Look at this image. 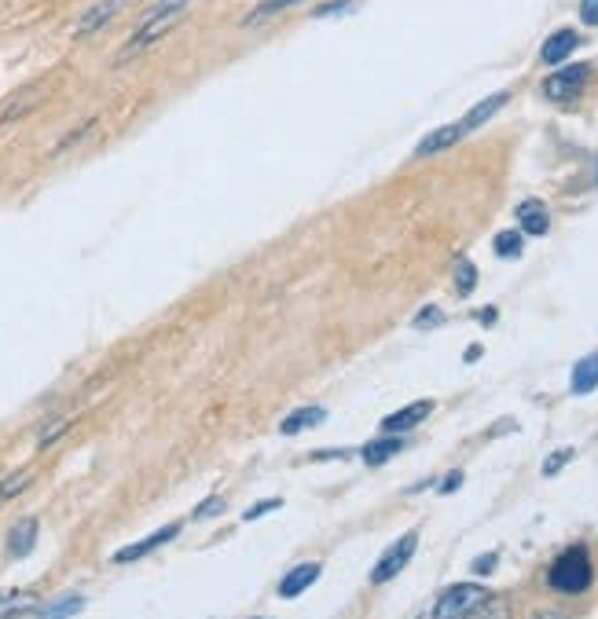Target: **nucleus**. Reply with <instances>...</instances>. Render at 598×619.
I'll list each match as a JSON object with an SVG mask.
<instances>
[{
  "label": "nucleus",
  "mask_w": 598,
  "mask_h": 619,
  "mask_svg": "<svg viewBox=\"0 0 598 619\" xmlns=\"http://www.w3.org/2000/svg\"><path fill=\"white\" fill-rule=\"evenodd\" d=\"M470 619H511V605L503 597H488Z\"/></svg>",
  "instance_id": "nucleus-22"
},
{
  "label": "nucleus",
  "mask_w": 598,
  "mask_h": 619,
  "mask_svg": "<svg viewBox=\"0 0 598 619\" xmlns=\"http://www.w3.org/2000/svg\"><path fill=\"white\" fill-rule=\"evenodd\" d=\"M466 136V129H463V122H455V125H445V129H437V132H429L419 147H415V154L419 158H426V154H437V150H448L452 143H459Z\"/></svg>",
  "instance_id": "nucleus-9"
},
{
  "label": "nucleus",
  "mask_w": 598,
  "mask_h": 619,
  "mask_svg": "<svg viewBox=\"0 0 598 619\" xmlns=\"http://www.w3.org/2000/svg\"><path fill=\"white\" fill-rule=\"evenodd\" d=\"M400 447H404L400 436H378V440H371V443L363 447V462H367V466H382V462H390L393 455H400Z\"/></svg>",
  "instance_id": "nucleus-14"
},
{
  "label": "nucleus",
  "mask_w": 598,
  "mask_h": 619,
  "mask_svg": "<svg viewBox=\"0 0 598 619\" xmlns=\"http://www.w3.org/2000/svg\"><path fill=\"white\" fill-rule=\"evenodd\" d=\"M518 223H521V232L525 235H547V228H551V216H547V205L543 202H521L518 205Z\"/></svg>",
  "instance_id": "nucleus-8"
},
{
  "label": "nucleus",
  "mask_w": 598,
  "mask_h": 619,
  "mask_svg": "<svg viewBox=\"0 0 598 619\" xmlns=\"http://www.w3.org/2000/svg\"><path fill=\"white\" fill-rule=\"evenodd\" d=\"M521 246H525L521 232H500V235H496V253H500V257H507V260H511V257H518V253H521Z\"/></svg>",
  "instance_id": "nucleus-23"
},
{
  "label": "nucleus",
  "mask_w": 598,
  "mask_h": 619,
  "mask_svg": "<svg viewBox=\"0 0 598 619\" xmlns=\"http://www.w3.org/2000/svg\"><path fill=\"white\" fill-rule=\"evenodd\" d=\"M30 480H33V473H30V469H23V473H15V477H8L5 484H0V502H8L12 495H19V491H23V487H26Z\"/></svg>",
  "instance_id": "nucleus-24"
},
{
  "label": "nucleus",
  "mask_w": 598,
  "mask_h": 619,
  "mask_svg": "<svg viewBox=\"0 0 598 619\" xmlns=\"http://www.w3.org/2000/svg\"><path fill=\"white\" fill-rule=\"evenodd\" d=\"M587 67L580 63V67H566V70H558L555 77H547V85H543V92H547V99H555V103H573L580 92H584V85H587Z\"/></svg>",
  "instance_id": "nucleus-4"
},
{
  "label": "nucleus",
  "mask_w": 598,
  "mask_h": 619,
  "mask_svg": "<svg viewBox=\"0 0 598 619\" xmlns=\"http://www.w3.org/2000/svg\"><path fill=\"white\" fill-rule=\"evenodd\" d=\"M415 546H419V532H408V535H400L386 553H382V560L371 569V583H390L393 576H400L404 569H408V560L415 557Z\"/></svg>",
  "instance_id": "nucleus-3"
},
{
  "label": "nucleus",
  "mask_w": 598,
  "mask_h": 619,
  "mask_svg": "<svg viewBox=\"0 0 598 619\" xmlns=\"http://www.w3.org/2000/svg\"><path fill=\"white\" fill-rule=\"evenodd\" d=\"M474 287H477V268L466 257H459L455 260V290L466 297V294H474Z\"/></svg>",
  "instance_id": "nucleus-20"
},
{
  "label": "nucleus",
  "mask_w": 598,
  "mask_h": 619,
  "mask_svg": "<svg viewBox=\"0 0 598 619\" xmlns=\"http://www.w3.org/2000/svg\"><path fill=\"white\" fill-rule=\"evenodd\" d=\"M576 44H580V41H576L573 30H558V33H551L547 41H543L539 59H543V63H562V59H569V55H573Z\"/></svg>",
  "instance_id": "nucleus-10"
},
{
  "label": "nucleus",
  "mask_w": 598,
  "mask_h": 619,
  "mask_svg": "<svg viewBox=\"0 0 598 619\" xmlns=\"http://www.w3.org/2000/svg\"><path fill=\"white\" fill-rule=\"evenodd\" d=\"M507 99H511V92H496V96H488V99H481V103H477V106L470 110V114L463 118V129H466V132L481 129V125H484L488 118H492V114H496V110H500V106H507Z\"/></svg>",
  "instance_id": "nucleus-12"
},
{
  "label": "nucleus",
  "mask_w": 598,
  "mask_h": 619,
  "mask_svg": "<svg viewBox=\"0 0 598 619\" xmlns=\"http://www.w3.org/2000/svg\"><path fill=\"white\" fill-rule=\"evenodd\" d=\"M177 532H180V524H166V528H158L154 535H147V539H140V542H133V546L118 550V553H115V560H118V565H129V560H140V557H147L151 550H158L161 542L177 539Z\"/></svg>",
  "instance_id": "nucleus-7"
},
{
  "label": "nucleus",
  "mask_w": 598,
  "mask_h": 619,
  "mask_svg": "<svg viewBox=\"0 0 598 619\" xmlns=\"http://www.w3.org/2000/svg\"><path fill=\"white\" fill-rule=\"evenodd\" d=\"M594 180H598V165H594Z\"/></svg>",
  "instance_id": "nucleus-36"
},
{
  "label": "nucleus",
  "mask_w": 598,
  "mask_h": 619,
  "mask_svg": "<svg viewBox=\"0 0 598 619\" xmlns=\"http://www.w3.org/2000/svg\"><path fill=\"white\" fill-rule=\"evenodd\" d=\"M67 425H70L67 418H60V422H51V425H48V429L41 432V440H37V447H41V451H44V447H48V443H56V440H60V436L67 432Z\"/></svg>",
  "instance_id": "nucleus-26"
},
{
  "label": "nucleus",
  "mask_w": 598,
  "mask_h": 619,
  "mask_svg": "<svg viewBox=\"0 0 598 619\" xmlns=\"http://www.w3.org/2000/svg\"><path fill=\"white\" fill-rule=\"evenodd\" d=\"M323 418V407H301V411H294V414H287L283 422H280V432L283 436H298L301 429H312V425H319Z\"/></svg>",
  "instance_id": "nucleus-16"
},
{
  "label": "nucleus",
  "mask_w": 598,
  "mask_h": 619,
  "mask_svg": "<svg viewBox=\"0 0 598 619\" xmlns=\"http://www.w3.org/2000/svg\"><path fill=\"white\" fill-rule=\"evenodd\" d=\"M580 19L587 26H598V0H580Z\"/></svg>",
  "instance_id": "nucleus-31"
},
{
  "label": "nucleus",
  "mask_w": 598,
  "mask_h": 619,
  "mask_svg": "<svg viewBox=\"0 0 598 619\" xmlns=\"http://www.w3.org/2000/svg\"><path fill=\"white\" fill-rule=\"evenodd\" d=\"M188 5H195V0H158L154 8H147V12H143V19H140V23H158V19L184 15V8H188Z\"/></svg>",
  "instance_id": "nucleus-19"
},
{
  "label": "nucleus",
  "mask_w": 598,
  "mask_h": 619,
  "mask_svg": "<svg viewBox=\"0 0 598 619\" xmlns=\"http://www.w3.org/2000/svg\"><path fill=\"white\" fill-rule=\"evenodd\" d=\"M345 12H356V0H335V5H327V8H319L316 15L323 19V15H345Z\"/></svg>",
  "instance_id": "nucleus-29"
},
{
  "label": "nucleus",
  "mask_w": 598,
  "mask_h": 619,
  "mask_svg": "<svg viewBox=\"0 0 598 619\" xmlns=\"http://www.w3.org/2000/svg\"><path fill=\"white\" fill-rule=\"evenodd\" d=\"M280 505H283V498H264V502L250 505V510H246V521H257L261 514H268V510H280Z\"/></svg>",
  "instance_id": "nucleus-28"
},
{
  "label": "nucleus",
  "mask_w": 598,
  "mask_h": 619,
  "mask_svg": "<svg viewBox=\"0 0 598 619\" xmlns=\"http://www.w3.org/2000/svg\"><path fill=\"white\" fill-rule=\"evenodd\" d=\"M41 96H44V88H41V85L23 88L19 96H12V99L5 103V110H0V122H12V118H19V114H26V110H30L33 103H41Z\"/></svg>",
  "instance_id": "nucleus-17"
},
{
  "label": "nucleus",
  "mask_w": 598,
  "mask_h": 619,
  "mask_svg": "<svg viewBox=\"0 0 598 619\" xmlns=\"http://www.w3.org/2000/svg\"><path fill=\"white\" fill-rule=\"evenodd\" d=\"M569 388L576 392V396H587V392H594V388H598V352L584 356V360L573 367V381H569Z\"/></svg>",
  "instance_id": "nucleus-11"
},
{
  "label": "nucleus",
  "mask_w": 598,
  "mask_h": 619,
  "mask_svg": "<svg viewBox=\"0 0 598 619\" xmlns=\"http://www.w3.org/2000/svg\"><path fill=\"white\" fill-rule=\"evenodd\" d=\"M429 411H433V404H429V400L408 404L404 411H397V414H390V418L382 422V432H386V436H400V432L415 429L419 422H426V418H429Z\"/></svg>",
  "instance_id": "nucleus-6"
},
{
  "label": "nucleus",
  "mask_w": 598,
  "mask_h": 619,
  "mask_svg": "<svg viewBox=\"0 0 598 619\" xmlns=\"http://www.w3.org/2000/svg\"><path fill=\"white\" fill-rule=\"evenodd\" d=\"M294 5H301V0H261V5L243 19V26H261V23H268L271 15H280V12L294 8Z\"/></svg>",
  "instance_id": "nucleus-18"
},
{
  "label": "nucleus",
  "mask_w": 598,
  "mask_h": 619,
  "mask_svg": "<svg viewBox=\"0 0 598 619\" xmlns=\"http://www.w3.org/2000/svg\"><path fill=\"white\" fill-rule=\"evenodd\" d=\"M221 510H225V495H213V498H206L195 510V521H209L213 514H221Z\"/></svg>",
  "instance_id": "nucleus-25"
},
{
  "label": "nucleus",
  "mask_w": 598,
  "mask_h": 619,
  "mask_svg": "<svg viewBox=\"0 0 598 619\" xmlns=\"http://www.w3.org/2000/svg\"><path fill=\"white\" fill-rule=\"evenodd\" d=\"M573 459V451H569V447H566V451H555L547 462H543V477H555L558 469H566V462Z\"/></svg>",
  "instance_id": "nucleus-27"
},
{
  "label": "nucleus",
  "mask_w": 598,
  "mask_h": 619,
  "mask_svg": "<svg viewBox=\"0 0 598 619\" xmlns=\"http://www.w3.org/2000/svg\"><path fill=\"white\" fill-rule=\"evenodd\" d=\"M319 579V565H298L290 576H283L280 583V597H298L301 590H308Z\"/></svg>",
  "instance_id": "nucleus-15"
},
{
  "label": "nucleus",
  "mask_w": 598,
  "mask_h": 619,
  "mask_svg": "<svg viewBox=\"0 0 598 619\" xmlns=\"http://www.w3.org/2000/svg\"><path fill=\"white\" fill-rule=\"evenodd\" d=\"M591 557H587V550L584 546H573V550H566L555 565H551V572H547V583L558 590V594H584L587 587H591Z\"/></svg>",
  "instance_id": "nucleus-1"
},
{
  "label": "nucleus",
  "mask_w": 598,
  "mask_h": 619,
  "mask_svg": "<svg viewBox=\"0 0 598 619\" xmlns=\"http://www.w3.org/2000/svg\"><path fill=\"white\" fill-rule=\"evenodd\" d=\"M492 565H496V553L477 557V560H474V572H492Z\"/></svg>",
  "instance_id": "nucleus-32"
},
{
  "label": "nucleus",
  "mask_w": 598,
  "mask_h": 619,
  "mask_svg": "<svg viewBox=\"0 0 598 619\" xmlns=\"http://www.w3.org/2000/svg\"><path fill=\"white\" fill-rule=\"evenodd\" d=\"M81 597L78 594H70V597H60L56 605H51L48 612H41V619H67V615H74V612H81Z\"/></svg>",
  "instance_id": "nucleus-21"
},
{
  "label": "nucleus",
  "mask_w": 598,
  "mask_h": 619,
  "mask_svg": "<svg viewBox=\"0 0 598 619\" xmlns=\"http://www.w3.org/2000/svg\"><path fill=\"white\" fill-rule=\"evenodd\" d=\"M33 542H37V521H33V517H23V521L8 532V553H12V557H26V553L33 550Z\"/></svg>",
  "instance_id": "nucleus-13"
},
{
  "label": "nucleus",
  "mask_w": 598,
  "mask_h": 619,
  "mask_svg": "<svg viewBox=\"0 0 598 619\" xmlns=\"http://www.w3.org/2000/svg\"><path fill=\"white\" fill-rule=\"evenodd\" d=\"M477 319H481V323H492V319H496V308H481Z\"/></svg>",
  "instance_id": "nucleus-34"
},
{
  "label": "nucleus",
  "mask_w": 598,
  "mask_h": 619,
  "mask_svg": "<svg viewBox=\"0 0 598 619\" xmlns=\"http://www.w3.org/2000/svg\"><path fill=\"white\" fill-rule=\"evenodd\" d=\"M459 484H463V473H452V477H448V480L441 484V495H452V491H455Z\"/></svg>",
  "instance_id": "nucleus-33"
},
{
  "label": "nucleus",
  "mask_w": 598,
  "mask_h": 619,
  "mask_svg": "<svg viewBox=\"0 0 598 619\" xmlns=\"http://www.w3.org/2000/svg\"><path fill=\"white\" fill-rule=\"evenodd\" d=\"M488 597L492 594H488V587H481V583H455L437 597L433 619H470Z\"/></svg>",
  "instance_id": "nucleus-2"
},
{
  "label": "nucleus",
  "mask_w": 598,
  "mask_h": 619,
  "mask_svg": "<svg viewBox=\"0 0 598 619\" xmlns=\"http://www.w3.org/2000/svg\"><path fill=\"white\" fill-rule=\"evenodd\" d=\"M437 323H445L441 308H422V315L415 319V326H419V330H422V326H437Z\"/></svg>",
  "instance_id": "nucleus-30"
},
{
  "label": "nucleus",
  "mask_w": 598,
  "mask_h": 619,
  "mask_svg": "<svg viewBox=\"0 0 598 619\" xmlns=\"http://www.w3.org/2000/svg\"><path fill=\"white\" fill-rule=\"evenodd\" d=\"M536 619H566V615H558V612H543V615H536Z\"/></svg>",
  "instance_id": "nucleus-35"
},
{
  "label": "nucleus",
  "mask_w": 598,
  "mask_h": 619,
  "mask_svg": "<svg viewBox=\"0 0 598 619\" xmlns=\"http://www.w3.org/2000/svg\"><path fill=\"white\" fill-rule=\"evenodd\" d=\"M125 5H129V0H99V5H92V8L74 23V37H88V33H96L99 26L111 23Z\"/></svg>",
  "instance_id": "nucleus-5"
}]
</instances>
